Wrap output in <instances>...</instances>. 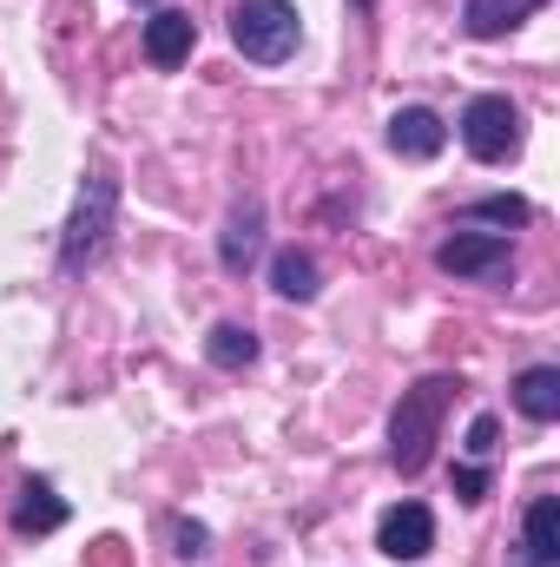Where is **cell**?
Segmentation results:
<instances>
[{"mask_svg": "<svg viewBox=\"0 0 560 567\" xmlns=\"http://www.w3.org/2000/svg\"><path fill=\"white\" fill-rule=\"evenodd\" d=\"M515 7H521V13H535V7H548V0H515Z\"/></svg>", "mask_w": 560, "mask_h": 567, "instance_id": "cell-19", "label": "cell"}, {"mask_svg": "<svg viewBox=\"0 0 560 567\" xmlns=\"http://www.w3.org/2000/svg\"><path fill=\"white\" fill-rule=\"evenodd\" d=\"M376 548H383L390 561H422V555L435 548V515H428L422 502H396V508H383V522H376Z\"/></svg>", "mask_w": 560, "mask_h": 567, "instance_id": "cell-6", "label": "cell"}, {"mask_svg": "<svg viewBox=\"0 0 560 567\" xmlns=\"http://www.w3.org/2000/svg\"><path fill=\"white\" fill-rule=\"evenodd\" d=\"M495 435H501L495 416H475V423H468V455H495Z\"/></svg>", "mask_w": 560, "mask_h": 567, "instance_id": "cell-18", "label": "cell"}, {"mask_svg": "<svg viewBox=\"0 0 560 567\" xmlns=\"http://www.w3.org/2000/svg\"><path fill=\"white\" fill-rule=\"evenodd\" d=\"M356 7H376V0H356Z\"/></svg>", "mask_w": 560, "mask_h": 567, "instance_id": "cell-20", "label": "cell"}, {"mask_svg": "<svg viewBox=\"0 0 560 567\" xmlns=\"http://www.w3.org/2000/svg\"><path fill=\"white\" fill-rule=\"evenodd\" d=\"M271 284H278V297H290V303H310V297L323 290V278H317V258H310V251H297V245L271 258Z\"/></svg>", "mask_w": 560, "mask_h": 567, "instance_id": "cell-13", "label": "cell"}, {"mask_svg": "<svg viewBox=\"0 0 560 567\" xmlns=\"http://www.w3.org/2000/svg\"><path fill=\"white\" fill-rule=\"evenodd\" d=\"M448 145V126H442V113H428V106H403L396 120H390V152L396 158H435Z\"/></svg>", "mask_w": 560, "mask_h": 567, "instance_id": "cell-9", "label": "cell"}, {"mask_svg": "<svg viewBox=\"0 0 560 567\" xmlns=\"http://www.w3.org/2000/svg\"><path fill=\"white\" fill-rule=\"evenodd\" d=\"M53 528H66V502L53 495V482H20L13 535H53Z\"/></svg>", "mask_w": 560, "mask_h": 567, "instance_id": "cell-11", "label": "cell"}, {"mask_svg": "<svg viewBox=\"0 0 560 567\" xmlns=\"http://www.w3.org/2000/svg\"><path fill=\"white\" fill-rule=\"evenodd\" d=\"M258 245H265V205L245 198V205H231V218H225V231H218V265H225L231 278H245L251 258H258Z\"/></svg>", "mask_w": 560, "mask_h": 567, "instance_id": "cell-8", "label": "cell"}, {"mask_svg": "<svg viewBox=\"0 0 560 567\" xmlns=\"http://www.w3.org/2000/svg\"><path fill=\"white\" fill-rule=\"evenodd\" d=\"M515 410H521L528 423H554L560 416V370L554 363H528V370L515 377Z\"/></svg>", "mask_w": 560, "mask_h": 567, "instance_id": "cell-12", "label": "cell"}, {"mask_svg": "<svg viewBox=\"0 0 560 567\" xmlns=\"http://www.w3.org/2000/svg\"><path fill=\"white\" fill-rule=\"evenodd\" d=\"M191 47H198V20H191L185 7H158V13L145 20V60H152L158 73L185 66V60H191Z\"/></svg>", "mask_w": 560, "mask_h": 567, "instance_id": "cell-7", "label": "cell"}, {"mask_svg": "<svg viewBox=\"0 0 560 567\" xmlns=\"http://www.w3.org/2000/svg\"><path fill=\"white\" fill-rule=\"evenodd\" d=\"M521 561L528 567H560V502L554 495H535V502H528V522H521Z\"/></svg>", "mask_w": 560, "mask_h": 567, "instance_id": "cell-10", "label": "cell"}, {"mask_svg": "<svg viewBox=\"0 0 560 567\" xmlns=\"http://www.w3.org/2000/svg\"><path fill=\"white\" fill-rule=\"evenodd\" d=\"M462 145H468V158H481V165L515 158V152H521V106H515L508 93H475V100L462 106Z\"/></svg>", "mask_w": 560, "mask_h": 567, "instance_id": "cell-4", "label": "cell"}, {"mask_svg": "<svg viewBox=\"0 0 560 567\" xmlns=\"http://www.w3.org/2000/svg\"><path fill=\"white\" fill-rule=\"evenodd\" d=\"M303 40V20L290 0H238L231 7V47L258 66H283Z\"/></svg>", "mask_w": 560, "mask_h": 567, "instance_id": "cell-3", "label": "cell"}, {"mask_svg": "<svg viewBox=\"0 0 560 567\" xmlns=\"http://www.w3.org/2000/svg\"><path fill=\"white\" fill-rule=\"evenodd\" d=\"M435 265L462 284H508L515 278V245L495 231H455V238H442Z\"/></svg>", "mask_w": 560, "mask_h": 567, "instance_id": "cell-5", "label": "cell"}, {"mask_svg": "<svg viewBox=\"0 0 560 567\" xmlns=\"http://www.w3.org/2000/svg\"><path fill=\"white\" fill-rule=\"evenodd\" d=\"M113 212H120V178L93 172L73 198L66 231H60V278H80L86 265H100V251L113 245Z\"/></svg>", "mask_w": 560, "mask_h": 567, "instance_id": "cell-2", "label": "cell"}, {"mask_svg": "<svg viewBox=\"0 0 560 567\" xmlns=\"http://www.w3.org/2000/svg\"><path fill=\"white\" fill-rule=\"evenodd\" d=\"M455 396H462V377H422L416 390H403V403L390 416V462L403 475H422L428 468V455L442 442V416H448Z\"/></svg>", "mask_w": 560, "mask_h": 567, "instance_id": "cell-1", "label": "cell"}, {"mask_svg": "<svg viewBox=\"0 0 560 567\" xmlns=\"http://www.w3.org/2000/svg\"><path fill=\"white\" fill-rule=\"evenodd\" d=\"M455 495H462V502H488V468H481V462H462V468H455Z\"/></svg>", "mask_w": 560, "mask_h": 567, "instance_id": "cell-17", "label": "cell"}, {"mask_svg": "<svg viewBox=\"0 0 560 567\" xmlns=\"http://www.w3.org/2000/svg\"><path fill=\"white\" fill-rule=\"evenodd\" d=\"M172 542H178V555H185V561L211 555V528H205V522H185V515H178V522H172Z\"/></svg>", "mask_w": 560, "mask_h": 567, "instance_id": "cell-16", "label": "cell"}, {"mask_svg": "<svg viewBox=\"0 0 560 567\" xmlns=\"http://www.w3.org/2000/svg\"><path fill=\"white\" fill-rule=\"evenodd\" d=\"M468 218H488V225H528V198H481V205H468Z\"/></svg>", "mask_w": 560, "mask_h": 567, "instance_id": "cell-15", "label": "cell"}, {"mask_svg": "<svg viewBox=\"0 0 560 567\" xmlns=\"http://www.w3.org/2000/svg\"><path fill=\"white\" fill-rule=\"evenodd\" d=\"M205 357H211L218 370H251V363H258V330H251V323H218V330L205 337Z\"/></svg>", "mask_w": 560, "mask_h": 567, "instance_id": "cell-14", "label": "cell"}]
</instances>
